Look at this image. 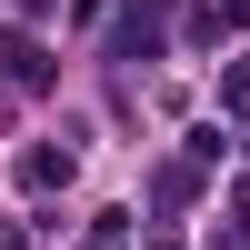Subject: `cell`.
<instances>
[{
	"mask_svg": "<svg viewBox=\"0 0 250 250\" xmlns=\"http://www.w3.org/2000/svg\"><path fill=\"white\" fill-rule=\"evenodd\" d=\"M160 40H170V0H120V20H110V60H160Z\"/></svg>",
	"mask_w": 250,
	"mask_h": 250,
	"instance_id": "cell-1",
	"label": "cell"
},
{
	"mask_svg": "<svg viewBox=\"0 0 250 250\" xmlns=\"http://www.w3.org/2000/svg\"><path fill=\"white\" fill-rule=\"evenodd\" d=\"M70 170H80V160H70V150H50V140H30V150H20V190H60Z\"/></svg>",
	"mask_w": 250,
	"mask_h": 250,
	"instance_id": "cell-2",
	"label": "cell"
},
{
	"mask_svg": "<svg viewBox=\"0 0 250 250\" xmlns=\"http://www.w3.org/2000/svg\"><path fill=\"white\" fill-rule=\"evenodd\" d=\"M150 200H160V210H190V200H200V160H160V170H150Z\"/></svg>",
	"mask_w": 250,
	"mask_h": 250,
	"instance_id": "cell-3",
	"label": "cell"
},
{
	"mask_svg": "<svg viewBox=\"0 0 250 250\" xmlns=\"http://www.w3.org/2000/svg\"><path fill=\"white\" fill-rule=\"evenodd\" d=\"M50 60H40V40H20V30H0V80H40Z\"/></svg>",
	"mask_w": 250,
	"mask_h": 250,
	"instance_id": "cell-4",
	"label": "cell"
},
{
	"mask_svg": "<svg viewBox=\"0 0 250 250\" xmlns=\"http://www.w3.org/2000/svg\"><path fill=\"white\" fill-rule=\"evenodd\" d=\"M220 110H250V50L230 60V70H220Z\"/></svg>",
	"mask_w": 250,
	"mask_h": 250,
	"instance_id": "cell-5",
	"label": "cell"
},
{
	"mask_svg": "<svg viewBox=\"0 0 250 250\" xmlns=\"http://www.w3.org/2000/svg\"><path fill=\"white\" fill-rule=\"evenodd\" d=\"M230 210H240V240H250V180H240V190H230Z\"/></svg>",
	"mask_w": 250,
	"mask_h": 250,
	"instance_id": "cell-6",
	"label": "cell"
}]
</instances>
